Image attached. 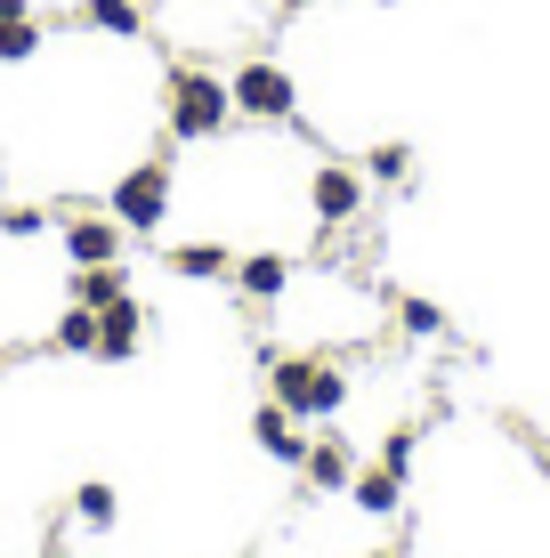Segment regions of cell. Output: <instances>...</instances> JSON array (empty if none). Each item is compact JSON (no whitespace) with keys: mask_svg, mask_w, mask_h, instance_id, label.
<instances>
[{"mask_svg":"<svg viewBox=\"0 0 550 558\" xmlns=\"http://www.w3.org/2000/svg\"><path fill=\"white\" fill-rule=\"evenodd\" d=\"M65 292L82 300V307H113V300L130 292V267H122V259H106V267H73Z\"/></svg>","mask_w":550,"mask_h":558,"instance_id":"cell-15","label":"cell"},{"mask_svg":"<svg viewBox=\"0 0 550 558\" xmlns=\"http://www.w3.org/2000/svg\"><path fill=\"white\" fill-rule=\"evenodd\" d=\"M252 446L268 453V461H283V470H300V453H308V437H300V413L268 397V405L252 413Z\"/></svg>","mask_w":550,"mask_h":558,"instance_id":"cell-9","label":"cell"},{"mask_svg":"<svg viewBox=\"0 0 550 558\" xmlns=\"http://www.w3.org/2000/svg\"><path fill=\"white\" fill-rule=\"evenodd\" d=\"M381 558H396V550H381Z\"/></svg>","mask_w":550,"mask_h":558,"instance_id":"cell-26","label":"cell"},{"mask_svg":"<svg viewBox=\"0 0 550 558\" xmlns=\"http://www.w3.org/2000/svg\"><path fill=\"white\" fill-rule=\"evenodd\" d=\"M300 9H316V0H276V16H300Z\"/></svg>","mask_w":550,"mask_h":558,"instance_id":"cell-24","label":"cell"},{"mask_svg":"<svg viewBox=\"0 0 550 558\" xmlns=\"http://www.w3.org/2000/svg\"><path fill=\"white\" fill-rule=\"evenodd\" d=\"M49 227H57V210H41V203L0 210V235H9V243H33V235H49Z\"/></svg>","mask_w":550,"mask_h":558,"instance_id":"cell-20","label":"cell"},{"mask_svg":"<svg viewBox=\"0 0 550 558\" xmlns=\"http://www.w3.org/2000/svg\"><path fill=\"white\" fill-rule=\"evenodd\" d=\"M73 25H82V33H106V41H138V33H146V0H82V9H73Z\"/></svg>","mask_w":550,"mask_h":558,"instance_id":"cell-12","label":"cell"},{"mask_svg":"<svg viewBox=\"0 0 550 558\" xmlns=\"http://www.w3.org/2000/svg\"><path fill=\"white\" fill-rule=\"evenodd\" d=\"M155 340V307H146L138 292H122L113 307H98V364H130Z\"/></svg>","mask_w":550,"mask_h":558,"instance_id":"cell-7","label":"cell"},{"mask_svg":"<svg viewBox=\"0 0 550 558\" xmlns=\"http://www.w3.org/2000/svg\"><path fill=\"white\" fill-rule=\"evenodd\" d=\"M300 477H308V494H349V477H356V446H349L340 429L308 437V453H300Z\"/></svg>","mask_w":550,"mask_h":558,"instance_id":"cell-8","label":"cell"},{"mask_svg":"<svg viewBox=\"0 0 550 558\" xmlns=\"http://www.w3.org/2000/svg\"><path fill=\"white\" fill-rule=\"evenodd\" d=\"M413 179H421V162H413L405 138H381L365 154V186H389V195H413Z\"/></svg>","mask_w":550,"mask_h":558,"instance_id":"cell-14","label":"cell"},{"mask_svg":"<svg viewBox=\"0 0 550 558\" xmlns=\"http://www.w3.org/2000/svg\"><path fill=\"white\" fill-rule=\"evenodd\" d=\"M49 349H57V356H98V307L65 300V316L49 324Z\"/></svg>","mask_w":550,"mask_h":558,"instance_id":"cell-16","label":"cell"},{"mask_svg":"<svg viewBox=\"0 0 550 558\" xmlns=\"http://www.w3.org/2000/svg\"><path fill=\"white\" fill-rule=\"evenodd\" d=\"M526 453H535V470L550 477V446H542V437H526Z\"/></svg>","mask_w":550,"mask_h":558,"instance_id":"cell-22","label":"cell"},{"mask_svg":"<svg viewBox=\"0 0 550 558\" xmlns=\"http://www.w3.org/2000/svg\"><path fill=\"white\" fill-rule=\"evenodd\" d=\"M227 89H235V113H243V122H259V130H292L300 122V89H292V73H283L276 57L235 65V73H227Z\"/></svg>","mask_w":550,"mask_h":558,"instance_id":"cell-3","label":"cell"},{"mask_svg":"<svg viewBox=\"0 0 550 558\" xmlns=\"http://www.w3.org/2000/svg\"><path fill=\"white\" fill-rule=\"evenodd\" d=\"M308 210H316V227H325V235L356 227V219H365V170L316 162V170H308Z\"/></svg>","mask_w":550,"mask_h":558,"instance_id":"cell-5","label":"cell"},{"mask_svg":"<svg viewBox=\"0 0 550 558\" xmlns=\"http://www.w3.org/2000/svg\"><path fill=\"white\" fill-rule=\"evenodd\" d=\"M349 502L365 510V518H396V510H405V477H396V470H381V461H372V470L356 461V477H349Z\"/></svg>","mask_w":550,"mask_h":558,"instance_id":"cell-13","label":"cell"},{"mask_svg":"<svg viewBox=\"0 0 550 558\" xmlns=\"http://www.w3.org/2000/svg\"><path fill=\"white\" fill-rule=\"evenodd\" d=\"M227 122H235V89H227L211 65H170V82H162V130L170 138L211 146Z\"/></svg>","mask_w":550,"mask_h":558,"instance_id":"cell-1","label":"cell"},{"mask_svg":"<svg viewBox=\"0 0 550 558\" xmlns=\"http://www.w3.org/2000/svg\"><path fill=\"white\" fill-rule=\"evenodd\" d=\"M106 210L130 227V235H155V227H162V210H170V154H146V162H130L122 179H113Z\"/></svg>","mask_w":550,"mask_h":558,"instance_id":"cell-4","label":"cell"},{"mask_svg":"<svg viewBox=\"0 0 550 558\" xmlns=\"http://www.w3.org/2000/svg\"><path fill=\"white\" fill-rule=\"evenodd\" d=\"M227 283H235V292L252 300V307H268V300H283V292H292V259H283V252H243Z\"/></svg>","mask_w":550,"mask_h":558,"instance_id":"cell-10","label":"cell"},{"mask_svg":"<svg viewBox=\"0 0 550 558\" xmlns=\"http://www.w3.org/2000/svg\"><path fill=\"white\" fill-rule=\"evenodd\" d=\"M162 267L179 283H227V276H235V252H227V243H170Z\"/></svg>","mask_w":550,"mask_h":558,"instance_id":"cell-11","label":"cell"},{"mask_svg":"<svg viewBox=\"0 0 550 558\" xmlns=\"http://www.w3.org/2000/svg\"><path fill=\"white\" fill-rule=\"evenodd\" d=\"M0 16H33V0H0Z\"/></svg>","mask_w":550,"mask_h":558,"instance_id":"cell-23","label":"cell"},{"mask_svg":"<svg viewBox=\"0 0 550 558\" xmlns=\"http://www.w3.org/2000/svg\"><path fill=\"white\" fill-rule=\"evenodd\" d=\"M57 235H65V259L73 267H106V259H122V235L130 227L113 219V210H57Z\"/></svg>","mask_w":550,"mask_h":558,"instance_id":"cell-6","label":"cell"},{"mask_svg":"<svg viewBox=\"0 0 550 558\" xmlns=\"http://www.w3.org/2000/svg\"><path fill=\"white\" fill-rule=\"evenodd\" d=\"M0 380H9V349H0Z\"/></svg>","mask_w":550,"mask_h":558,"instance_id":"cell-25","label":"cell"},{"mask_svg":"<svg viewBox=\"0 0 550 558\" xmlns=\"http://www.w3.org/2000/svg\"><path fill=\"white\" fill-rule=\"evenodd\" d=\"M41 57V16H0V65H33Z\"/></svg>","mask_w":550,"mask_h":558,"instance_id":"cell-19","label":"cell"},{"mask_svg":"<svg viewBox=\"0 0 550 558\" xmlns=\"http://www.w3.org/2000/svg\"><path fill=\"white\" fill-rule=\"evenodd\" d=\"M113 510H122V494L98 486V477H89V486H73V502H65V518H73L82 534H106V526H113Z\"/></svg>","mask_w":550,"mask_h":558,"instance_id":"cell-18","label":"cell"},{"mask_svg":"<svg viewBox=\"0 0 550 558\" xmlns=\"http://www.w3.org/2000/svg\"><path fill=\"white\" fill-rule=\"evenodd\" d=\"M413 453H421V421H396V429L381 437V470L405 477V470H413Z\"/></svg>","mask_w":550,"mask_h":558,"instance_id":"cell-21","label":"cell"},{"mask_svg":"<svg viewBox=\"0 0 550 558\" xmlns=\"http://www.w3.org/2000/svg\"><path fill=\"white\" fill-rule=\"evenodd\" d=\"M389 324H396L405 340H445V307L421 300V292H396V300H389Z\"/></svg>","mask_w":550,"mask_h":558,"instance_id":"cell-17","label":"cell"},{"mask_svg":"<svg viewBox=\"0 0 550 558\" xmlns=\"http://www.w3.org/2000/svg\"><path fill=\"white\" fill-rule=\"evenodd\" d=\"M259 373H268V397L292 405L300 421H340V405H349V364L340 356H276V349H259Z\"/></svg>","mask_w":550,"mask_h":558,"instance_id":"cell-2","label":"cell"}]
</instances>
